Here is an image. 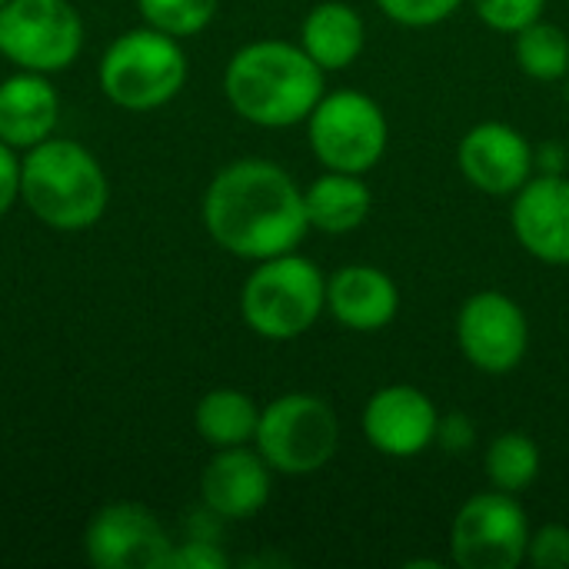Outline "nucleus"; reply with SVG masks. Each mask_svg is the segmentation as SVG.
Segmentation results:
<instances>
[{"instance_id":"1","label":"nucleus","mask_w":569,"mask_h":569,"mask_svg":"<svg viewBox=\"0 0 569 569\" xmlns=\"http://www.w3.org/2000/svg\"><path fill=\"white\" fill-rule=\"evenodd\" d=\"M203 227L240 260H270L303 243L310 220L303 190L273 160L247 157L227 163L203 193Z\"/></svg>"},{"instance_id":"2","label":"nucleus","mask_w":569,"mask_h":569,"mask_svg":"<svg viewBox=\"0 0 569 569\" xmlns=\"http://www.w3.org/2000/svg\"><path fill=\"white\" fill-rule=\"evenodd\" d=\"M323 67L287 40H257L240 47L223 70L230 107L253 127L283 130L303 123L323 97Z\"/></svg>"},{"instance_id":"3","label":"nucleus","mask_w":569,"mask_h":569,"mask_svg":"<svg viewBox=\"0 0 569 569\" xmlns=\"http://www.w3.org/2000/svg\"><path fill=\"white\" fill-rule=\"evenodd\" d=\"M20 197L40 223L53 230H87L103 217L110 187L87 147L47 137L20 160Z\"/></svg>"},{"instance_id":"4","label":"nucleus","mask_w":569,"mask_h":569,"mask_svg":"<svg viewBox=\"0 0 569 569\" xmlns=\"http://www.w3.org/2000/svg\"><path fill=\"white\" fill-rule=\"evenodd\" d=\"M323 310H327V277L313 260L293 250L260 260L240 290L243 323L257 337L277 343L303 337L320 320Z\"/></svg>"},{"instance_id":"5","label":"nucleus","mask_w":569,"mask_h":569,"mask_svg":"<svg viewBox=\"0 0 569 569\" xmlns=\"http://www.w3.org/2000/svg\"><path fill=\"white\" fill-rule=\"evenodd\" d=\"M100 90L123 110H157L187 83V53L177 37L140 27L120 33L100 60Z\"/></svg>"},{"instance_id":"6","label":"nucleus","mask_w":569,"mask_h":569,"mask_svg":"<svg viewBox=\"0 0 569 569\" xmlns=\"http://www.w3.org/2000/svg\"><path fill=\"white\" fill-rule=\"evenodd\" d=\"M253 447L273 473L310 477L337 457L340 420L323 397L287 393L260 410Z\"/></svg>"},{"instance_id":"7","label":"nucleus","mask_w":569,"mask_h":569,"mask_svg":"<svg viewBox=\"0 0 569 569\" xmlns=\"http://www.w3.org/2000/svg\"><path fill=\"white\" fill-rule=\"evenodd\" d=\"M307 137L313 157L327 170L367 173L373 170L390 143V123L383 107L360 90L323 93L313 113L307 117Z\"/></svg>"},{"instance_id":"8","label":"nucleus","mask_w":569,"mask_h":569,"mask_svg":"<svg viewBox=\"0 0 569 569\" xmlns=\"http://www.w3.org/2000/svg\"><path fill=\"white\" fill-rule=\"evenodd\" d=\"M83 47V20L70 0H7L0 7V53L33 73L67 70Z\"/></svg>"},{"instance_id":"9","label":"nucleus","mask_w":569,"mask_h":569,"mask_svg":"<svg viewBox=\"0 0 569 569\" xmlns=\"http://www.w3.org/2000/svg\"><path fill=\"white\" fill-rule=\"evenodd\" d=\"M530 520L513 493L470 497L450 527V560L463 569H517L527 563Z\"/></svg>"},{"instance_id":"10","label":"nucleus","mask_w":569,"mask_h":569,"mask_svg":"<svg viewBox=\"0 0 569 569\" xmlns=\"http://www.w3.org/2000/svg\"><path fill=\"white\" fill-rule=\"evenodd\" d=\"M457 343L460 353L483 373H510L523 363L530 347V323L523 307L500 293L480 290L463 300L457 313Z\"/></svg>"},{"instance_id":"11","label":"nucleus","mask_w":569,"mask_h":569,"mask_svg":"<svg viewBox=\"0 0 569 569\" xmlns=\"http://www.w3.org/2000/svg\"><path fill=\"white\" fill-rule=\"evenodd\" d=\"M83 550L97 569H163L173 540L147 507L110 503L90 517Z\"/></svg>"},{"instance_id":"12","label":"nucleus","mask_w":569,"mask_h":569,"mask_svg":"<svg viewBox=\"0 0 569 569\" xmlns=\"http://www.w3.org/2000/svg\"><path fill=\"white\" fill-rule=\"evenodd\" d=\"M437 403L410 383L380 387L363 407V437L383 457H420L437 443Z\"/></svg>"},{"instance_id":"13","label":"nucleus","mask_w":569,"mask_h":569,"mask_svg":"<svg viewBox=\"0 0 569 569\" xmlns=\"http://www.w3.org/2000/svg\"><path fill=\"white\" fill-rule=\"evenodd\" d=\"M457 163L463 177L490 193V197H510L533 177V147L530 140L500 120L477 123L457 147Z\"/></svg>"},{"instance_id":"14","label":"nucleus","mask_w":569,"mask_h":569,"mask_svg":"<svg viewBox=\"0 0 569 569\" xmlns=\"http://www.w3.org/2000/svg\"><path fill=\"white\" fill-rule=\"evenodd\" d=\"M513 233L520 247L550 267H569V177H530L513 197Z\"/></svg>"},{"instance_id":"15","label":"nucleus","mask_w":569,"mask_h":569,"mask_svg":"<svg viewBox=\"0 0 569 569\" xmlns=\"http://www.w3.org/2000/svg\"><path fill=\"white\" fill-rule=\"evenodd\" d=\"M270 463L250 447H227L200 473V500L217 520H250L270 500Z\"/></svg>"},{"instance_id":"16","label":"nucleus","mask_w":569,"mask_h":569,"mask_svg":"<svg viewBox=\"0 0 569 569\" xmlns=\"http://www.w3.org/2000/svg\"><path fill=\"white\" fill-rule=\"evenodd\" d=\"M327 310L347 330L377 333L397 320L400 290L387 270L370 263H350L327 280Z\"/></svg>"},{"instance_id":"17","label":"nucleus","mask_w":569,"mask_h":569,"mask_svg":"<svg viewBox=\"0 0 569 569\" xmlns=\"http://www.w3.org/2000/svg\"><path fill=\"white\" fill-rule=\"evenodd\" d=\"M60 117V97L47 73L20 70L0 83V140L13 150L43 143Z\"/></svg>"},{"instance_id":"18","label":"nucleus","mask_w":569,"mask_h":569,"mask_svg":"<svg viewBox=\"0 0 569 569\" xmlns=\"http://www.w3.org/2000/svg\"><path fill=\"white\" fill-rule=\"evenodd\" d=\"M367 43L363 17L343 0L317 3L300 27V47L323 67V70H347Z\"/></svg>"},{"instance_id":"19","label":"nucleus","mask_w":569,"mask_h":569,"mask_svg":"<svg viewBox=\"0 0 569 569\" xmlns=\"http://www.w3.org/2000/svg\"><path fill=\"white\" fill-rule=\"evenodd\" d=\"M303 207H307L310 230L340 237L367 223L373 197L360 173L327 170L303 190Z\"/></svg>"},{"instance_id":"20","label":"nucleus","mask_w":569,"mask_h":569,"mask_svg":"<svg viewBox=\"0 0 569 569\" xmlns=\"http://www.w3.org/2000/svg\"><path fill=\"white\" fill-rule=\"evenodd\" d=\"M193 423H197V433L210 447H217V450L247 447L257 437L260 407L247 393L230 390V387H220V390H210V393L200 397L197 413H193Z\"/></svg>"},{"instance_id":"21","label":"nucleus","mask_w":569,"mask_h":569,"mask_svg":"<svg viewBox=\"0 0 569 569\" xmlns=\"http://www.w3.org/2000/svg\"><path fill=\"white\" fill-rule=\"evenodd\" d=\"M543 457L533 437L520 433V430H507L500 437H493V443L487 447L483 457V470L487 480L493 483V490L513 493L520 497L523 490H530L540 477Z\"/></svg>"},{"instance_id":"22","label":"nucleus","mask_w":569,"mask_h":569,"mask_svg":"<svg viewBox=\"0 0 569 569\" xmlns=\"http://www.w3.org/2000/svg\"><path fill=\"white\" fill-rule=\"evenodd\" d=\"M513 50H517L520 70L533 80L553 83V80H563L569 73L567 30L543 20V17L513 33Z\"/></svg>"},{"instance_id":"23","label":"nucleus","mask_w":569,"mask_h":569,"mask_svg":"<svg viewBox=\"0 0 569 569\" xmlns=\"http://www.w3.org/2000/svg\"><path fill=\"white\" fill-rule=\"evenodd\" d=\"M220 0H137L140 17L147 20V27L163 30L170 37H193L200 33L213 13H217Z\"/></svg>"},{"instance_id":"24","label":"nucleus","mask_w":569,"mask_h":569,"mask_svg":"<svg viewBox=\"0 0 569 569\" xmlns=\"http://www.w3.org/2000/svg\"><path fill=\"white\" fill-rule=\"evenodd\" d=\"M543 7L547 0H473L477 17L500 33H517L527 23L540 20Z\"/></svg>"},{"instance_id":"25","label":"nucleus","mask_w":569,"mask_h":569,"mask_svg":"<svg viewBox=\"0 0 569 569\" xmlns=\"http://www.w3.org/2000/svg\"><path fill=\"white\" fill-rule=\"evenodd\" d=\"M377 7L403 27H433L453 17L463 0H377Z\"/></svg>"},{"instance_id":"26","label":"nucleus","mask_w":569,"mask_h":569,"mask_svg":"<svg viewBox=\"0 0 569 569\" xmlns=\"http://www.w3.org/2000/svg\"><path fill=\"white\" fill-rule=\"evenodd\" d=\"M527 563L537 569H567L569 527H563V523H543L540 530H530Z\"/></svg>"},{"instance_id":"27","label":"nucleus","mask_w":569,"mask_h":569,"mask_svg":"<svg viewBox=\"0 0 569 569\" xmlns=\"http://www.w3.org/2000/svg\"><path fill=\"white\" fill-rule=\"evenodd\" d=\"M230 560L227 553L213 543V540H203V537H190L183 547L173 543L170 557H167V567L163 569H227Z\"/></svg>"},{"instance_id":"28","label":"nucleus","mask_w":569,"mask_h":569,"mask_svg":"<svg viewBox=\"0 0 569 569\" xmlns=\"http://www.w3.org/2000/svg\"><path fill=\"white\" fill-rule=\"evenodd\" d=\"M477 440V427L470 417L463 413H450V417H440V427H437V443L450 453L457 450H470Z\"/></svg>"},{"instance_id":"29","label":"nucleus","mask_w":569,"mask_h":569,"mask_svg":"<svg viewBox=\"0 0 569 569\" xmlns=\"http://www.w3.org/2000/svg\"><path fill=\"white\" fill-rule=\"evenodd\" d=\"M20 197V160L17 150L0 140V220Z\"/></svg>"},{"instance_id":"30","label":"nucleus","mask_w":569,"mask_h":569,"mask_svg":"<svg viewBox=\"0 0 569 569\" xmlns=\"http://www.w3.org/2000/svg\"><path fill=\"white\" fill-rule=\"evenodd\" d=\"M563 100H567V103H569V73H567V77H563Z\"/></svg>"},{"instance_id":"31","label":"nucleus","mask_w":569,"mask_h":569,"mask_svg":"<svg viewBox=\"0 0 569 569\" xmlns=\"http://www.w3.org/2000/svg\"><path fill=\"white\" fill-rule=\"evenodd\" d=\"M3 3H7V0H0V7H3Z\"/></svg>"}]
</instances>
